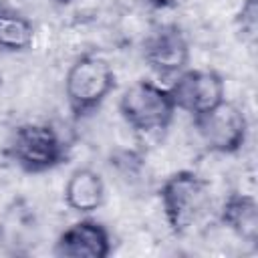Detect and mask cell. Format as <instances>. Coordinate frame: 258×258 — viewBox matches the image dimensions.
Wrapping results in <instances>:
<instances>
[{"label":"cell","instance_id":"4","mask_svg":"<svg viewBox=\"0 0 258 258\" xmlns=\"http://www.w3.org/2000/svg\"><path fill=\"white\" fill-rule=\"evenodd\" d=\"M8 155L24 171L42 173L64 161L67 147L48 123H22L8 139Z\"/></svg>","mask_w":258,"mask_h":258},{"label":"cell","instance_id":"11","mask_svg":"<svg viewBox=\"0 0 258 258\" xmlns=\"http://www.w3.org/2000/svg\"><path fill=\"white\" fill-rule=\"evenodd\" d=\"M34 24L18 8L0 0V50L24 52L34 42Z\"/></svg>","mask_w":258,"mask_h":258},{"label":"cell","instance_id":"2","mask_svg":"<svg viewBox=\"0 0 258 258\" xmlns=\"http://www.w3.org/2000/svg\"><path fill=\"white\" fill-rule=\"evenodd\" d=\"M115 89V73L99 54H79L64 77V97L73 117H85L101 107Z\"/></svg>","mask_w":258,"mask_h":258},{"label":"cell","instance_id":"13","mask_svg":"<svg viewBox=\"0 0 258 258\" xmlns=\"http://www.w3.org/2000/svg\"><path fill=\"white\" fill-rule=\"evenodd\" d=\"M157 4H165V0H157Z\"/></svg>","mask_w":258,"mask_h":258},{"label":"cell","instance_id":"1","mask_svg":"<svg viewBox=\"0 0 258 258\" xmlns=\"http://www.w3.org/2000/svg\"><path fill=\"white\" fill-rule=\"evenodd\" d=\"M159 202L171 232L185 234L202 222L212 206L210 183L196 171H175L163 181Z\"/></svg>","mask_w":258,"mask_h":258},{"label":"cell","instance_id":"10","mask_svg":"<svg viewBox=\"0 0 258 258\" xmlns=\"http://www.w3.org/2000/svg\"><path fill=\"white\" fill-rule=\"evenodd\" d=\"M222 224L240 240L256 244L258 240V202L252 194L232 191L220 208Z\"/></svg>","mask_w":258,"mask_h":258},{"label":"cell","instance_id":"9","mask_svg":"<svg viewBox=\"0 0 258 258\" xmlns=\"http://www.w3.org/2000/svg\"><path fill=\"white\" fill-rule=\"evenodd\" d=\"M64 204L77 214H93L105 204V181L91 167H77L64 183Z\"/></svg>","mask_w":258,"mask_h":258},{"label":"cell","instance_id":"3","mask_svg":"<svg viewBox=\"0 0 258 258\" xmlns=\"http://www.w3.org/2000/svg\"><path fill=\"white\" fill-rule=\"evenodd\" d=\"M175 111L169 89L153 81H135L119 97V113L137 133H157L167 129Z\"/></svg>","mask_w":258,"mask_h":258},{"label":"cell","instance_id":"12","mask_svg":"<svg viewBox=\"0 0 258 258\" xmlns=\"http://www.w3.org/2000/svg\"><path fill=\"white\" fill-rule=\"evenodd\" d=\"M238 16H240L242 32L254 40V36H256V0H242V10Z\"/></svg>","mask_w":258,"mask_h":258},{"label":"cell","instance_id":"6","mask_svg":"<svg viewBox=\"0 0 258 258\" xmlns=\"http://www.w3.org/2000/svg\"><path fill=\"white\" fill-rule=\"evenodd\" d=\"M177 111L202 115L226 99L224 79L212 69H185L167 87Z\"/></svg>","mask_w":258,"mask_h":258},{"label":"cell","instance_id":"7","mask_svg":"<svg viewBox=\"0 0 258 258\" xmlns=\"http://www.w3.org/2000/svg\"><path fill=\"white\" fill-rule=\"evenodd\" d=\"M143 58L159 77H177L189 64V42L177 26H159L145 38Z\"/></svg>","mask_w":258,"mask_h":258},{"label":"cell","instance_id":"5","mask_svg":"<svg viewBox=\"0 0 258 258\" xmlns=\"http://www.w3.org/2000/svg\"><path fill=\"white\" fill-rule=\"evenodd\" d=\"M191 121L202 143L212 153H238L248 139V117L240 105L228 99L210 111L191 117Z\"/></svg>","mask_w":258,"mask_h":258},{"label":"cell","instance_id":"8","mask_svg":"<svg viewBox=\"0 0 258 258\" xmlns=\"http://www.w3.org/2000/svg\"><path fill=\"white\" fill-rule=\"evenodd\" d=\"M111 250L113 244L109 230L93 218L73 222L54 242V254L60 258H107Z\"/></svg>","mask_w":258,"mask_h":258}]
</instances>
